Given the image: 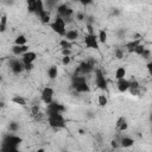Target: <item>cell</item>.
I'll list each match as a JSON object with an SVG mask.
<instances>
[{"label": "cell", "mask_w": 152, "mask_h": 152, "mask_svg": "<svg viewBox=\"0 0 152 152\" xmlns=\"http://www.w3.org/2000/svg\"><path fill=\"white\" fill-rule=\"evenodd\" d=\"M21 138L14 134H8L4 138L1 142V148H18V146L21 142Z\"/></svg>", "instance_id": "7a4b0ae2"}, {"label": "cell", "mask_w": 152, "mask_h": 152, "mask_svg": "<svg viewBox=\"0 0 152 152\" xmlns=\"http://www.w3.org/2000/svg\"><path fill=\"white\" fill-rule=\"evenodd\" d=\"M126 76V69L124 66H120L115 70V77L116 80H121V78H125Z\"/></svg>", "instance_id": "603a6c76"}, {"label": "cell", "mask_w": 152, "mask_h": 152, "mask_svg": "<svg viewBox=\"0 0 152 152\" xmlns=\"http://www.w3.org/2000/svg\"><path fill=\"white\" fill-rule=\"evenodd\" d=\"M97 40H99L100 43H106V42H107V32H106L104 30H100V31H99Z\"/></svg>", "instance_id": "4316f807"}, {"label": "cell", "mask_w": 152, "mask_h": 152, "mask_svg": "<svg viewBox=\"0 0 152 152\" xmlns=\"http://www.w3.org/2000/svg\"><path fill=\"white\" fill-rule=\"evenodd\" d=\"M8 65H10L11 70H12L14 74H20V72L24 70V64H23V62L19 61V59H17V58L10 59Z\"/></svg>", "instance_id": "8fae6325"}, {"label": "cell", "mask_w": 152, "mask_h": 152, "mask_svg": "<svg viewBox=\"0 0 152 152\" xmlns=\"http://www.w3.org/2000/svg\"><path fill=\"white\" fill-rule=\"evenodd\" d=\"M48 121H49V125L55 129H61V128L65 127V119H64L63 114L48 115Z\"/></svg>", "instance_id": "3957f363"}, {"label": "cell", "mask_w": 152, "mask_h": 152, "mask_svg": "<svg viewBox=\"0 0 152 152\" xmlns=\"http://www.w3.org/2000/svg\"><path fill=\"white\" fill-rule=\"evenodd\" d=\"M1 80H2V76H1V70H0V82H1Z\"/></svg>", "instance_id": "bcb514c9"}, {"label": "cell", "mask_w": 152, "mask_h": 152, "mask_svg": "<svg viewBox=\"0 0 152 152\" xmlns=\"http://www.w3.org/2000/svg\"><path fill=\"white\" fill-rule=\"evenodd\" d=\"M145 49H146V48H145L142 44H139V45L134 49V51H133V52H134V53H137V55H139V56H141V53L144 52V50H145Z\"/></svg>", "instance_id": "1f68e13d"}, {"label": "cell", "mask_w": 152, "mask_h": 152, "mask_svg": "<svg viewBox=\"0 0 152 152\" xmlns=\"http://www.w3.org/2000/svg\"><path fill=\"white\" fill-rule=\"evenodd\" d=\"M6 27H7V15L2 14L0 17V32H5Z\"/></svg>", "instance_id": "cb8c5ba5"}, {"label": "cell", "mask_w": 152, "mask_h": 152, "mask_svg": "<svg viewBox=\"0 0 152 152\" xmlns=\"http://www.w3.org/2000/svg\"><path fill=\"white\" fill-rule=\"evenodd\" d=\"M150 56H151V51H150L148 49H145V50H144V52L141 53V57H142V58H145V59H148V58H150Z\"/></svg>", "instance_id": "d6a6232c"}, {"label": "cell", "mask_w": 152, "mask_h": 152, "mask_svg": "<svg viewBox=\"0 0 152 152\" xmlns=\"http://www.w3.org/2000/svg\"><path fill=\"white\" fill-rule=\"evenodd\" d=\"M77 38H78V32L76 30H69L64 34V39L68 40V42H71V43L75 42Z\"/></svg>", "instance_id": "5bb4252c"}, {"label": "cell", "mask_w": 152, "mask_h": 152, "mask_svg": "<svg viewBox=\"0 0 152 152\" xmlns=\"http://www.w3.org/2000/svg\"><path fill=\"white\" fill-rule=\"evenodd\" d=\"M62 55H63V56H70V55H71V50L62 49Z\"/></svg>", "instance_id": "ab89813d"}, {"label": "cell", "mask_w": 152, "mask_h": 152, "mask_svg": "<svg viewBox=\"0 0 152 152\" xmlns=\"http://www.w3.org/2000/svg\"><path fill=\"white\" fill-rule=\"evenodd\" d=\"M87 30H88L89 34H94V27H93L91 24H87Z\"/></svg>", "instance_id": "f35d334b"}, {"label": "cell", "mask_w": 152, "mask_h": 152, "mask_svg": "<svg viewBox=\"0 0 152 152\" xmlns=\"http://www.w3.org/2000/svg\"><path fill=\"white\" fill-rule=\"evenodd\" d=\"M65 110V107L61 103H57V102H51L49 104H46V113L48 115H51V114H62L63 112Z\"/></svg>", "instance_id": "52a82bcc"}, {"label": "cell", "mask_w": 152, "mask_h": 152, "mask_svg": "<svg viewBox=\"0 0 152 152\" xmlns=\"http://www.w3.org/2000/svg\"><path fill=\"white\" fill-rule=\"evenodd\" d=\"M50 26H51V28H52L57 34H59V36H63V37H64V34H65L66 30H65V21H64L62 18H59V17L57 15V17L55 18L53 23H51V24H50Z\"/></svg>", "instance_id": "5b68a950"}, {"label": "cell", "mask_w": 152, "mask_h": 152, "mask_svg": "<svg viewBox=\"0 0 152 152\" xmlns=\"http://www.w3.org/2000/svg\"><path fill=\"white\" fill-rule=\"evenodd\" d=\"M27 51H28V46L27 45H13V48H12V52L15 56H20V55L23 56Z\"/></svg>", "instance_id": "4fadbf2b"}, {"label": "cell", "mask_w": 152, "mask_h": 152, "mask_svg": "<svg viewBox=\"0 0 152 152\" xmlns=\"http://www.w3.org/2000/svg\"><path fill=\"white\" fill-rule=\"evenodd\" d=\"M4 106H5V103H4V102H0V107H1V108H2V107H4Z\"/></svg>", "instance_id": "f6af8a7d"}, {"label": "cell", "mask_w": 152, "mask_h": 152, "mask_svg": "<svg viewBox=\"0 0 152 152\" xmlns=\"http://www.w3.org/2000/svg\"><path fill=\"white\" fill-rule=\"evenodd\" d=\"M84 44H86V46L89 48V49H95V50L99 49L97 36H95V33H94V34L87 33V34L84 36Z\"/></svg>", "instance_id": "9c48e42d"}, {"label": "cell", "mask_w": 152, "mask_h": 152, "mask_svg": "<svg viewBox=\"0 0 152 152\" xmlns=\"http://www.w3.org/2000/svg\"><path fill=\"white\" fill-rule=\"evenodd\" d=\"M37 152H45V151H44V148H38Z\"/></svg>", "instance_id": "7bdbcfd3"}, {"label": "cell", "mask_w": 152, "mask_h": 152, "mask_svg": "<svg viewBox=\"0 0 152 152\" xmlns=\"http://www.w3.org/2000/svg\"><path fill=\"white\" fill-rule=\"evenodd\" d=\"M0 152H20L18 148H0Z\"/></svg>", "instance_id": "d590c367"}, {"label": "cell", "mask_w": 152, "mask_h": 152, "mask_svg": "<svg viewBox=\"0 0 152 152\" xmlns=\"http://www.w3.org/2000/svg\"><path fill=\"white\" fill-rule=\"evenodd\" d=\"M71 84H72V88L77 93H88L90 90L89 89V86H88V83L86 81V77L82 76V75H75V76H72Z\"/></svg>", "instance_id": "6da1fadb"}, {"label": "cell", "mask_w": 152, "mask_h": 152, "mask_svg": "<svg viewBox=\"0 0 152 152\" xmlns=\"http://www.w3.org/2000/svg\"><path fill=\"white\" fill-rule=\"evenodd\" d=\"M44 10H45V8H44V2H43L42 0H36V10H34V13L39 17L40 13H42Z\"/></svg>", "instance_id": "44dd1931"}, {"label": "cell", "mask_w": 152, "mask_h": 152, "mask_svg": "<svg viewBox=\"0 0 152 152\" xmlns=\"http://www.w3.org/2000/svg\"><path fill=\"white\" fill-rule=\"evenodd\" d=\"M70 62H71V57L70 56H63V59H62V64L63 65H68Z\"/></svg>", "instance_id": "836d02e7"}, {"label": "cell", "mask_w": 152, "mask_h": 152, "mask_svg": "<svg viewBox=\"0 0 152 152\" xmlns=\"http://www.w3.org/2000/svg\"><path fill=\"white\" fill-rule=\"evenodd\" d=\"M57 13H58V17L62 18L65 23H69L72 18V14H74V11L71 7H69L66 4H61L58 5L57 7Z\"/></svg>", "instance_id": "277c9868"}, {"label": "cell", "mask_w": 152, "mask_h": 152, "mask_svg": "<svg viewBox=\"0 0 152 152\" xmlns=\"http://www.w3.org/2000/svg\"><path fill=\"white\" fill-rule=\"evenodd\" d=\"M112 147H114V148H115V147H118V144H116V141H115V140H113V141H112Z\"/></svg>", "instance_id": "b9f144b4"}, {"label": "cell", "mask_w": 152, "mask_h": 152, "mask_svg": "<svg viewBox=\"0 0 152 152\" xmlns=\"http://www.w3.org/2000/svg\"><path fill=\"white\" fill-rule=\"evenodd\" d=\"M46 4H48V6H49V7L51 8L52 6H55V5H56V1H48Z\"/></svg>", "instance_id": "60d3db41"}, {"label": "cell", "mask_w": 152, "mask_h": 152, "mask_svg": "<svg viewBox=\"0 0 152 152\" xmlns=\"http://www.w3.org/2000/svg\"><path fill=\"white\" fill-rule=\"evenodd\" d=\"M139 44H141V39L131 40V42H128V43L126 44V49L128 50V52H133V51H134V49H135Z\"/></svg>", "instance_id": "ac0fdd59"}, {"label": "cell", "mask_w": 152, "mask_h": 152, "mask_svg": "<svg viewBox=\"0 0 152 152\" xmlns=\"http://www.w3.org/2000/svg\"><path fill=\"white\" fill-rule=\"evenodd\" d=\"M94 70H95V68H94V62H93V61H87V62H82V63L78 65L76 72H78L80 75L84 76V75H87V74H90V72L94 71ZM78 74H76V75H78Z\"/></svg>", "instance_id": "8992f818"}, {"label": "cell", "mask_w": 152, "mask_h": 152, "mask_svg": "<svg viewBox=\"0 0 152 152\" xmlns=\"http://www.w3.org/2000/svg\"><path fill=\"white\" fill-rule=\"evenodd\" d=\"M128 90L131 91L132 95H138L139 94V90H140V86H139V82L133 80V81H129V88Z\"/></svg>", "instance_id": "e0dca14e"}, {"label": "cell", "mask_w": 152, "mask_h": 152, "mask_svg": "<svg viewBox=\"0 0 152 152\" xmlns=\"http://www.w3.org/2000/svg\"><path fill=\"white\" fill-rule=\"evenodd\" d=\"M39 19H40L42 23H44V24H49V23H50V19H51V17H50V12H49L48 10H44V11L40 13Z\"/></svg>", "instance_id": "d6986e66"}, {"label": "cell", "mask_w": 152, "mask_h": 152, "mask_svg": "<svg viewBox=\"0 0 152 152\" xmlns=\"http://www.w3.org/2000/svg\"><path fill=\"white\" fill-rule=\"evenodd\" d=\"M59 45H61V48H62V49H68V50H71V48H72L74 43L68 42V40H65V39L63 38V39L59 42Z\"/></svg>", "instance_id": "83f0119b"}, {"label": "cell", "mask_w": 152, "mask_h": 152, "mask_svg": "<svg viewBox=\"0 0 152 152\" xmlns=\"http://www.w3.org/2000/svg\"><path fill=\"white\" fill-rule=\"evenodd\" d=\"M133 144H134V140L129 137H124L121 139V142H120V145L122 147H131V146H133Z\"/></svg>", "instance_id": "ffe728a7"}, {"label": "cell", "mask_w": 152, "mask_h": 152, "mask_svg": "<svg viewBox=\"0 0 152 152\" xmlns=\"http://www.w3.org/2000/svg\"><path fill=\"white\" fill-rule=\"evenodd\" d=\"M115 57H116L118 59H121V58L124 57V52H122V50L116 49V50H115Z\"/></svg>", "instance_id": "e575fe53"}, {"label": "cell", "mask_w": 152, "mask_h": 152, "mask_svg": "<svg viewBox=\"0 0 152 152\" xmlns=\"http://www.w3.org/2000/svg\"><path fill=\"white\" fill-rule=\"evenodd\" d=\"M36 58H37V53L34 51H27V52H25L23 55L21 62H23L24 65H30V64H33Z\"/></svg>", "instance_id": "7c38bea8"}, {"label": "cell", "mask_w": 152, "mask_h": 152, "mask_svg": "<svg viewBox=\"0 0 152 152\" xmlns=\"http://www.w3.org/2000/svg\"><path fill=\"white\" fill-rule=\"evenodd\" d=\"M95 83L100 89L102 90L107 89V80L100 69H95Z\"/></svg>", "instance_id": "ba28073f"}, {"label": "cell", "mask_w": 152, "mask_h": 152, "mask_svg": "<svg viewBox=\"0 0 152 152\" xmlns=\"http://www.w3.org/2000/svg\"><path fill=\"white\" fill-rule=\"evenodd\" d=\"M42 101L45 103V104H49L52 102V99H53V89L51 87H45L43 90H42Z\"/></svg>", "instance_id": "30bf717a"}, {"label": "cell", "mask_w": 152, "mask_h": 152, "mask_svg": "<svg viewBox=\"0 0 152 152\" xmlns=\"http://www.w3.org/2000/svg\"><path fill=\"white\" fill-rule=\"evenodd\" d=\"M82 4H83V5H86V4H90V1H82Z\"/></svg>", "instance_id": "ee69618b"}, {"label": "cell", "mask_w": 152, "mask_h": 152, "mask_svg": "<svg viewBox=\"0 0 152 152\" xmlns=\"http://www.w3.org/2000/svg\"><path fill=\"white\" fill-rule=\"evenodd\" d=\"M129 88V81L126 80V78H121V80H118V89L119 91L121 93H125L127 91Z\"/></svg>", "instance_id": "9a60e30c"}, {"label": "cell", "mask_w": 152, "mask_h": 152, "mask_svg": "<svg viewBox=\"0 0 152 152\" xmlns=\"http://www.w3.org/2000/svg\"><path fill=\"white\" fill-rule=\"evenodd\" d=\"M26 43H27V39H26V37L24 34L18 36L15 38V40H14V45H26Z\"/></svg>", "instance_id": "d4e9b609"}, {"label": "cell", "mask_w": 152, "mask_h": 152, "mask_svg": "<svg viewBox=\"0 0 152 152\" xmlns=\"http://www.w3.org/2000/svg\"><path fill=\"white\" fill-rule=\"evenodd\" d=\"M48 75H49V77H50L51 80H55V78L57 77V75H58V69H57V66H56V65H51V66L49 68V70H48Z\"/></svg>", "instance_id": "7402d4cb"}, {"label": "cell", "mask_w": 152, "mask_h": 152, "mask_svg": "<svg viewBox=\"0 0 152 152\" xmlns=\"http://www.w3.org/2000/svg\"><path fill=\"white\" fill-rule=\"evenodd\" d=\"M12 101H13L15 104H19V106H21V107H25V106H26V101H25V99L21 97V96H19V95L14 96V97L12 99Z\"/></svg>", "instance_id": "484cf974"}, {"label": "cell", "mask_w": 152, "mask_h": 152, "mask_svg": "<svg viewBox=\"0 0 152 152\" xmlns=\"http://www.w3.org/2000/svg\"><path fill=\"white\" fill-rule=\"evenodd\" d=\"M8 129H10L11 132H17V131L19 129V124L15 122V121L10 122V125H8Z\"/></svg>", "instance_id": "4dcf8cb0"}, {"label": "cell", "mask_w": 152, "mask_h": 152, "mask_svg": "<svg viewBox=\"0 0 152 152\" xmlns=\"http://www.w3.org/2000/svg\"><path fill=\"white\" fill-rule=\"evenodd\" d=\"M115 126H116V129L120 131V132H124V131H126V129L128 128V124H127V121H126V119H125L124 116H120V118L118 119Z\"/></svg>", "instance_id": "2e32d148"}, {"label": "cell", "mask_w": 152, "mask_h": 152, "mask_svg": "<svg viewBox=\"0 0 152 152\" xmlns=\"http://www.w3.org/2000/svg\"><path fill=\"white\" fill-rule=\"evenodd\" d=\"M36 10V0H28L27 1V11L30 13H34Z\"/></svg>", "instance_id": "f546056e"}, {"label": "cell", "mask_w": 152, "mask_h": 152, "mask_svg": "<svg viewBox=\"0 0 152 152\" xmlns=\"http://www.w3.org/2000/svg\"><path fill=\"white\" fill-rule=\"evenodd\" d=\"M97 101H99V104H100L101 107H104V106H107V103H108V99H107V96L103 95V94L99 95Z\"/></svg>", "instance_id": "f1b7e54d"}, {"label": "cell", "mask_w": 152, "mask_h": 152, "mask_svg": "<svg viewBox=\"0 0 152 152\" xmlns=\"http://www.w3.org/2000/svg\"><path fill=\"white\" fill-rule=\"evenodd\" d=\"M38 114H39V107H38V106H33V107H32V115L37 116Z\"/></svg>", "instance_id": "8d00e7d4"}, {"label": "cell", "mask_w": 152, "mask_h": 152, "mask_svg": "<svg viewBox=\"0 0 152 152\" xmlns=\"http://www.w3.org/2000/svg\"><path fill=\"white\" fill-rule=\"evenodd\" d=\"M76 19L80 20V21L83 20V19H84V13H83V12H77V13H76Z\"/></svg>", "instance_id": "74e56055"}]
</instances>
